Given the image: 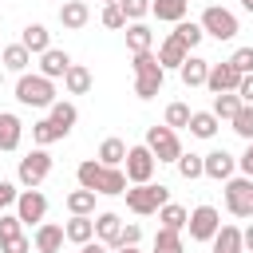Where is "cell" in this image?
Returning <instances> with one entry per match:
<instances>
[{"mask_svg":"<svg viewBox=\"0 0 253 253\" xmlns=\"http://www.w3.org/2000/svg\"><path fill=\"white\" fill-rule=\"evenodd\" d=\"M130 67H134V95L138 99H154L162 91V83H166V71L158 63V55L154 51H134Z\"/></svg>","mask_w":253,"mask_h":253,"instance_id":"1","label":"cell"},{"mask_svg":"<svg viewBox=\"0 0 253 253\" xmlns=\"http://www.w3.org/2000/svg\"><path fill=\"white\" fill-rule=\"evenodd\" d=\"M16 99L24 103V107H40V111H47L51 103H55V79H47V75H40V71H24L20 79H16Z\"/></svg>","mask_w":253,"mask_h":253,"instance_id":"2","label":"cell"},{"mask_svg":"<svg viewBox=\"0 0 253 253\" xmlns=\"http://www.w3.org/2000/svg\"><path fill=\"white\" fill-rule=\"evenodd\" d=\"M126 194V210L130 213H138V217H150V213H158V206H166L170 202V190L158 182H138V186H126L123 190Z\"/></svg>","mask_w":253,"mask_h":253,"instance_id":"3","label":"cell"},{"mask_svg":"<svg viewBox=\"0 0 253 253\" xmlns=\"http://www.w3.org/2000/svg\"><path fill=\"white\" fill-rule=\"evenodd\" d=\"M47 174H51V154H47V146L28 150V154L20 158V166H16V178H20L24 190H40V186L47 182Z\"/></svg>","mask_w":253,"mask_h":253,"instance_id":"4","label":"cell"},{"mask_svg":"<svg viewBox=\"0 0 253 253\" xmlns=\"http://www.w3.org/2000/svg\"><path fill=\"white\" fill-rule=\"evenodd\" d=\"M198 24H202V32H206V36H213L217 43H221V40H233V36L241 32V28H237V16H233L229 8H221V4H210V8L202 12V20H198Z\"/></svg>","mask_w":253,"mask_h":253,"instance_id":"5","label":"cell"},{"mask_svg":"<svg viewBox=\"0 0 253 253\" xmlns=\"http://www.w3.org/2000/svg\"><path fill=\"white\" fill-rule=\"evenodd\" d=\"M146 150L154 154V162H178V154H182L178 130H170L166 123L162 126H146Z\"/></svg>","mask_w":253,"mask_h":253,"instance_id":"6","label":"cell"},{"mask_svg":"<svg viewBox=\"0 0 253 253\" xmlns=\"http://www.w3.org/2000/svg\"><path fill=\"white\" fill-rule=\"evenodd\" d=\"M225 210L233 217H253V178H225Z\"/></svg>","mask_w":253,"mask_h":253,"instance_id":"7","label":"cell"},{"mask_svg":"<svg viewBox=\"0 0 253 253\" xmlns=\"http://www.w3.org/2000/svg\"><path fill=\"white\" fill-rule=\"evenodd\" d=\"M154 154L146 150V142L142 146H126V158H123V174H126V182L130 186H138V182H150L154 178Z\"/></svg>","mask_w":253,"mask_h":253,"instance_id":"8","label":"cell"},{"mask_svg":"<svg viewBox=\"0 0 253 253\" xmlns=\"http://www.w3.org/2000/svg\"><path fill=\"white\" fill-rule=\"evenodd\" d=\"M186 229H190V241H213V233L221 229V213L213 206H194L186 217Z\"/></svg>","mask_w":253,"mask_h":253,"instance_id":"9","label":"cell"},{"mask_svg":"<svg viewBox=\"0 0 253 253\" xmlns=\"http://www.w3.org/2000/svg\"><path fill=\"white\" fill-rule=\"evenodd\" d=\"M16 217H20L24 225H40V221L47 217V198H43V190H20V198H16Z\"/></svg>","mask_w":253,"mask_h":253,"instance_id":"10","label":"cell"},{"mask_svg":"<svg viewBox=\"0 0 253 253\" xmlns=\"http://www.w3.org/2000/svg\"><path fill=\"white\" fill-rule=\"evenodd\" d=\"M233 170H237V158L229 154V150H210V154H202V178H213V182H225V178H233Z\"/></svg>","mask_w":253,"mask_h":253,"instance_id":"11","label":"cell"},{"mask_svg":"<svg viewBox=\"0 0 253 253\" xmlns=\"http://www.w3.org/2000/svg\"><path fill=\"white\" fill-rule=\"evenodd\" d=\"M237 83H241V71L225 59V63H210V75H206V87L213 91V95H221V91H237Z\"/></svg>","mask_w":253,"mask_h":253,"instance_id":"12","label":"cell"},{"mask_svg":"<svg viewBox=\"0 0 253 253\" xmlns=\"http://www.w3.org/2000/svg\"><path fill=\"white\" fill-rule=\"evenodd\" d=\"M63 225H55V221H40L36 225V233H32V245H36V253H59L63 249Z\"/></svg>","mask_w":253,"mask_h":253,"instance_id":"13","label":"cell"},{"mask_svg":"<svg viewBox=\"0 0 253 253\" xmlns=\"http://www.w3.org/2000/svg\"><path fill=\"white\" fill-rule=\"evenodd\" d=\"M119 233H123V217H119L115 210L95 213V237H99L107 249H115V245H119Z\"/></svg>","mask_w":253,"mask_h":253,"instance_id":"14","label":"cell"},{"mask_svg":"<svg viewBox=\"0 0 253 253\" xmlns=\"http://www.w3.org/2000/svg\"><path fill=\"white\" fill-rule=\"evenodd\" d=\"M87 20H91V8H87V0H63V4H59V24H63L67 32H79V28H87Z\"/></svg>","mask_w":253,"mask_h":253,"instance_id":"15","label":"cell"},{"mask_svg":"<svg viewBox=\"0 0 253 253\" xmlns=\"http://www.w3.org/2000/svg\"><path fill=\"white\" fill-rule=\"evenodd\" d=\"M154 55H158V63H162V71H178V67L186 63V55H190V47H186V43H178L174 36H166V40L158 43V51H154Z\"/></svg>","mask_w":253,"mask_h":253,"instance_id":"16","label":"cell"},{"mask_svg":"<svg viewBox=\"0 0 253 253\" xmlns=\"http://www.w3.org/2000/svg\"><path fill=\"white\" fill-rule=\"evenodd\" d=\"M63 237L71 245H87L95 237V213H71V221L63 225Z\"/></svg>","mask_w":253,"mask_h":253,"instance_id":"17","label":"cell"},{"mask_svg":"<svg viewBox=\"0 0 253 253\" xmlns=\"http://www.w3.org/2000/svg\"><path fill=\"white\" fill-rule=\"evenodd\" d=\"M67 67H71V55H67L63 47H47V51L40 55V75H47V79H63Z\"/></svg>","mask_w":253,"mask_h":253,"instance_id":"18","label":"cell"},{"mask_svg":"<svg viewBox=\"0 0 253 253\" xmlns=\"http://www.w3.org/2000/svg\"><path fill=\"white\" fill-rule=\"evenodd\" d=\"M24 138V123L12 111H0V150H16Z\"/></svg>","mask_w":253,"mask_h":253,"instance_id":"19","label":"cell"},{"mask_svg":"<svg viewBox=\"0 0 253 253\" xmlns=\"http://www.w3.org/2000/svg\"><path fill=\"white\" fill-rule=\"evenodd\" d=\"M28 63H32V51H28L24 43H8V47L0 51V67H4V71H12V75H24V71H28Z\"/></svg>","mask_w":253,"mask_h":253,"instance_id":"20","label":"cell"},{"mask_svg":"<svg viewBox=\"0 0 253 253\" xmlns=\"http://www.w3.org/2000/svg\"><path fill=\"white\" fill-rule=\"evenodd\" d=\"M178 75H182V83H186V87H206L210 59H202V55H186V63L178 67Z\"/></svg>","mask_w":253,"mask_h":253,"instance_id":"21","label":"cell"},{"mask_svg":"<svg viewBox=\"0 0 253 253\" xmlns=\"http://www.w3.org/2000/svg\"><path fill=\"white\" fill-rule=\"evenodd\" d=\"M91 83H95V75H91L83 63H71V67L63 71V91H67V95H87Z\"/></svg>","mask_w":253,"mask_h":253,"instance_id":"22","label":"cell"},{"mask_svg":"<svg viewBox=\"0 0 253 253\" xmlns=\"http://www.w3.org/2000/svg\"><path fill=\"white\" fill-rule=\"evenodd\" d=\"M130 182H126V174H123V166H103L99 170V182H95V194H123Z\"/></svg>","mask_w":253,"mask_h":253,"instance_id":"23","label":"cell"},{"mask_svg":"<svg viewBox=\"0 0 253 253\" xmlns=\"http://www.w3.org/2000/svg\"><path fill=\"white\" fill-rule=\"evenodd\" d=\"M20 43H24L32 55H43V51L51 47V32H47L43 24H28V28L20 32Z\"/></svg>","mask_w":253,"mask_h":253,"instance_id":"24","label":"cell"},{"mask_svg":"<svg viewBox=\"0 0 253 253\" xmlns=\"http://www.w3.org/2000/svg\"><path fill=\"white\" fill-rule=\"evenodd\" d=\"M123 32H126V47H130V55H134V51H150V47H154V32H150L142 20H130Z\"/></svg>","mask_w":253,"mask_h":253,"instance_id":"25","label":"cell"},{"mask_svg":"<svg viewBox=\"0 0 253 253\" xmlns=\"http://www.w3.org/2000/svg\"><path fill=\"white\" fill-rule=\"evenodd\" d=\"M47 119L63 130V134H71V126L79 123V111H75V103H67V99H55L51 107H47Z\"/></svg>","mask_w":253,"mask_h":253,"instance_id":"26","label":"cell"},{"mask_svg":"<svg viewBox=\"0 0 253 253\" xmlns=\"http://www.w3.org/2000/svg\"><path fill=\"white\" fill-rule=\"evenodd\" d=\"M190 134L194 138H213L217 134V126H221V119L213 115V111H190Z\"/></svg>","mask_w":253,"mask_h":253,"instance_id":"27","label":"cell"},{"mask_svg":"<svg viewBox=\"0 0 253 253\" xmlns=\"http://www.w3.org/2000/svg\"><path fill=\"white\" fill-rule=\"evenodd\" d=\"M186 8H190V0H150V16H158L162 24L186 20Z\"/></svg>","mask_w":253,"mask_h":253,"instance_id":"28","label":"cell"},{"mask_svg":"<svg viewBox=\"0 0 253 253\" xmlns=\"http://www.w3.org/2000/svg\"><path fill=\"white\" fill-rule=\"evenodd\" d=\"M213 253H245V245H241V229L237 225H221L217 233H213Z\"/></svg>","mask_w":253,"mask_h":253,"instance_id":"29","label":"cell"},{"mask_svg":"<svg viewBox=\"0 0 253 253\" xmlns=\"http://www.w3.org/2000/svg\"><path fill=\"white\" fill-rule=\"evenodd\" d=\"M170 36H174V40H178V43H186V47H190V51H194V47H198V43H202V40H206V32H202V24H194V20H178V24H174V32H170Z\"/></svg>","mask_w":253,"mask_h":253,"instance_id":"30","label":"cell"},{"mask_svg":"<svg viewBox=\"0 0 253 253\" xmlns=\"http://www.w3.org/2000/svg\"><path fill=\"white\" fill-rule=\"evenodd\" d=\"M186 217H190V210L186 206H178V202H166V206H158V221L166 225V229H186Z\"/></svg>","mask_w":253,"mask_h":253,"instance_id":"31","label":"cell"},{"mask_svg":"<svg viewBox=\"0 0 253 253\" xmlns=\"http://www.w3.org/2000/svg\"><path fill=\"white\" fill-rule=\"evenodd\" d=\"M150 253H186V245H182V233L178 229H166V225H158V233H154V249Z\"/></svg>","mask_w":253,"mask_h":253,"instance_id":"32","label":"cell"},{"mask_svg":"<svg viewBox=\"0 0 253 253\" xmlns=\"http://www.w3.org/2000/svg\"><path fill=\"white\" fill-rule=\"evenodd\" d=\"M59 138H67L51 119H40V123H32V142L36 146H51V142H59Z\"/></svg>","mask_w":253,"mask_h":253,"instance_id":"33","label":"cell"},{"mask_svg":"<svg viewBox=\"0 0 253 253\" xmlns=\"http://www.w3.org/2000/svg\"><path fill=\"white\" fill-rule=\"evenodd\" d=\"M123 158H126V142L123 138H103L99 142V162L103 166H123Z\"/></svg>","mask_w":253,"mask_h":253,"instance_id":"34","label":"cell"},{"mask_svg":"<svg viewBox=\"0 0 253 253\" xmlns=\"http://www.w3.org/2000/svg\"><path fill=\"white\" fill-rule=\"evenodd\" d=\"M63 206H67V213H95V190H71L67 198H63Z\"/></svg>","mask_w":253,"mask_h":253,"instance_id":"35","label":"cell"},{"mask_svg":"<svg viewBox=\"0 0 253 253\" xmlns=\"http://www.w3.org/2000/svg\"><path fill=\"white\" fill-rule=\"evenodd\" d=\"M237 107H241L237 91H221V95H213V107H210V111H213L217 119H225V123H229V119L237 115Z\"/></svg>","mask_w":253,"mask_h":253,"instance_id":"36","label":"cell"},{"mask_svg":"<svg viewBox=\"0 0 253 253\" xmlns=\"http://www.w3.org/2000/svg\"><path fill=\"white\" fill-rule=\"evenodd\" d=\"M229 126L249 142V138H253V107H249V103H241V107H237V115L229 119Z\"/></svg>","mask_w":253,"mask_h":253,"instance_id":"37","label":"cell"},{"mask_svg":"<svg viewBox=\"0 0 253 253\" xmlns=\"http://www.w3.org/2000/svg\"><path fill=\"white\" fill-rule=\"evenodd\" d=\"M174 166H178V174H182L186 182H194V178H202V154H186V150H182Z\"/></svg>","mask_w":253,"mask_h":253,"instance_id":"38","label":"cell"},{"mask_svg":"<svg viewBox=\"0 0 253 253\" xmlns=\"http://www.w3.org/2000/svg\"><path fill=\"white\" fill-rule=\"evenodd\" d=\"M99 20H103V28H111V32H123V28H126V16H123L119 4H103Z\"/></svg>","mask_w":253,"mask_h":253,"instance_id":"39","label":"cell"},{"mask_svg":"<svg viewBox=\"0 0 253 253\" xmlns=\"http://www.w3.org/2000/svg\"><path fill=\"white\" fill-rule=\"evenodd\" d=\"M162 123H166L170 130H182V126L190 123V107H186V103H170V107H166V119H162Z\"/></svg>","mask_w":253,"mask_h":253,"instance_id":"40","label":"cell"},{"mask_svg":"<svg viewBox=\"0 0 253 253\" xmlns=\"http://www.w3.org/2000/svg\"><path fill=\"white\" fill-rule=\"evenodd\" d=\"M24 233V221L16 217V213H0V241H8V237H20Z\"/></svg>","mask_w":253,"mask_h":253,"instance_id":"41","label":"cell"},{"mask_svg":"<svg viewBox=\"0 0 253 253\" xmlns=\"http://www.w3.org/2000/svg\"><path fill=\"white\" fill-rule=\"evenodd\" d=\"M119 8H123V16H126V24H130V20H142V16L150 12V0H119Z\"/></svg>","mask_w":253,"mask_h":253,"instance_id":"42","label":"cell"},{"mask_svg":"<svg viewBox=\"0 0 253 253\" xmlns=\"http://www.w3.org/2000/svg\"><path fill=\"white\" fill-rule=\"evenodd\" d=\"M229 63H233L241 75H249V71H253V47H237V51L229 55Z\"/></svg>","mask_w":253,"mask_h":253,"instance_id":"43","label":"cell"},{"mask_svg":"<svg viewBox=\"0 0 253 253\" xmlns=\"http://www.w3.org/2000/svg\"><path fill=\"white\" fill-rule=\"evenodd\" d=\"M16 198H20V190H16L8 178H0V213H4L8 206H16Z\"/></svg>","mask_w":253,"mask_h":253,"instance_id":"44","label":"cell"},{"mask_svg":"<svg viewBox=\"0 0 253 253\" xmlns=\"http://www.w3.org/2000/svg\"><path fill=\"white\" fill-rule=\"evenodd\" d=\"M32 249V241L20 233V237H8V241H0V253H28Z\"/></svg>","mask_w":253,"mask_h":253,"instance_id":"45","label":"cell"},{"mask_svg":"<svg viewBox=\"0 0 253 253\" xmlns=\"http://www.w3.org/2000/svg\"><path fill=\"white\" fill-rule=\"evenodd\" d=\"M138 241H142V229H138L134 221H130V225H123V233H119V245H138ZM119 245H115V249H119Z\"/></svg>","mask_w":253,"mask_h":253,"instance_id":"46","label":"cell"},{"mask_svg":"<svg viewBox=\"0 0 253 253\" xmlns=\"http://www.w3.org/2000/svg\"><path fill=\"white\" fill-rule=\"evenodd\" d=\"M237 99L253 107V71H249V75H241V83H237Z\"/></svg>","mask_w":253,"mask_h":253,"instance_id":"47","label":"cell"},{"mask_svg":"<svg viewBox=\"0 0 253 253\" xmlns=\"http://www.w3.org/2000/svg\"><path fill=\"white\" fill-rule=\"evenodd\" d=\"M237 166H241V174H245V178H253V138H249V146H245V154L237 158Z\"/></svg>","mask_w":253,"mask_h":253,"instance_id":"48","label":"cell"},{"mask_svg":"<svg viewBox=\"0 0 253 253\" xmlns=\"http://www.w3.org/2000/svg\"><path fill=\"white\" fill-rule=\"evenodd\" d=\"M79 253H111V249H107L103 241H95V237H91L87 245H79Z\"/></svg>","mask_w":253,"mask_h":253,"instance_id":"49","label":"cell"},{"mask_svg":"<svg viewBox=\"0 0 253 253\" xmlns=\"http://www.w3.org/2000/svg\"><path fill=\"white\" fill-rule=\"evenodd\" d=\"M241 245L253 253V221H249V229H241Z\"/></svg>","mask_w":253,"mask_h":253,"instance_id":"50","label":"cell"},{"mask_svg":"<svg viewBox=\"0 0 253 253\" xmlns=\"http://www.w3.org/2000/svg\"><path fill=\"white\" fill-rule=\"evenodd\" d=\"M115 253H142V249H138V245H119Z\"/></svg>","mask_w":253,"mask_h":253,"instance_id":"51","label":"cell"},{"mask_svg":"<svg viewBox=\"0 0 253 253\" xmlns=\"http://www.w3.org/2000/svg\"><path fill=\"white\" fill-rule=\"evenodd\" d=\"M241 8H245V12H253V0H241Z\"/></svg>","mask_w":253,"mask_h":253,"instance_id":"52","label":"cell"},{"mask_svg":"<svg viewBox=\"0 0 253 253\" xmlns=\"http://www.w3.org/2000/svg\"><path fill=\"white\" fill-rule=\"evenodd\" d=\"M103 4H119V0H103Z\"/></svg>","mask_w":253,"mask_h":253,"instance_id":"53","label":"cell"}]
</instances>
